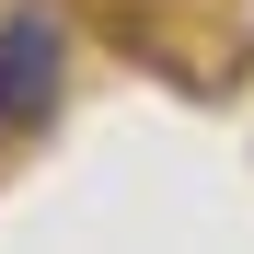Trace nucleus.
I'll use <instances>...</instances> for the list:
<instances>
[{
    "label": "nucleus",
    "instance_id": "f257e3e1",
    "mask_svg": "<svg viewBox=\"0 0 254 254\" xmlns=\"http://www.w3.org/2000/svg\"><path fill=\"white\" fill-rule=\"evenodd\" d=\"M47 104H58V23L23 12V23H0V127H35Z\"/></svg>",
    "mask_w": 254,
    "mask_h": 254
}]
</instances>
